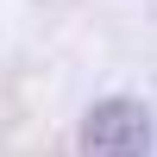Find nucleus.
<instances>
[{
	"mask_svg": "<svg viewBox=\"0 0 157 157\" xmlns=\"http://www.w3.org/2000/svg\"><path fill=\"white\" fill-rule=\"evenodd\" d=\"M145 151H151V113L138 101L113 94L82 120V157H145Z\"/></svg>",
	"mask_w": 157,
	"mask_h": 157,
	"instance_id": "obj_1",
	"label": "nucleus"
}]
</instances>
